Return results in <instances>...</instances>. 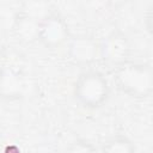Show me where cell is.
<instances>
[{
  "instance_id": "obj_1",
  "label": "cell",
  "mask_w": 153,
  "mask_h": 153,
  "mask_svg": "<svg viewBox=\"0 0 153 153\" xmlns=\"http://www.w3.org/2000/svg\"><path fill=\"white\" fill-rule=\"evenodd\" d=\"M114 80L118 90L135 99H145L153 91V69L148 63L129 60L115 68Z\"/></svg>"
},
{
  "instance_id": "obj_6",
  "label": "cell",
  "mask_w": 153,
  "mask_h": 153,
  "mask_svg": "<svg viewBox=\"0 0 153 153\" xmlns=\"http://www.w3.org/2000/svg\"><path fill=\"white\" fill-rule=\"evenodd\" d=\"M25 81L19 71L7 65L0 71V98L4 100H17L23 97Z\"/></svg>"
},
{
  "instance_id": "obj_4",
  "label": "cell",
  "mask_w": 153,
  "mask_h": 153,
  "mask_svg": "<svg viewBox=\"0 0 153 153\" xmlns=\"http://www.w3.org/2000/svg\"><path fill=\"white\" fill-rule=\"evenodd\" d=\"M69 39L68 24L62 16L51 12L39 22L38 42L49 50L62 47Z\"/></svg>"
},
{
  "instance_id": "obj_3",
  "label": "cell",
  "mask_w": 153,
  "mask_h": 153,
  "mask_svg": "<svg viewBox=\"0 0 153 153\" xmlns=\"http://www.w3.org/2000/svg\"><path fill=\"white\" fill-rule=\"evenodd\" d=\"M131 43L121 31H112L99 41V59L109 66L118 67L130 60Z\"/></svg>"
},
{
  "instance_id": "obj_5",
  "label": "cell",
  "mask_w": 153,
  "mask_h": 153,
  "mask_svg": "<svg viewBox=\"0 0 153 153\" xmlns=\"http://www.w3.org/2000/svg\"><path fill=\"white\" fill-rule=\"evenodd\" d=\"M67 42V55L74 65L90 66L99 59V42L92 36L78 35Z\"/></svg>"
},
{
  "instance_id": "obj_9",
  "label": "cell",
  "mask_w": 153,
  "mask_h": 153,
  "mask_svg": "<svg viewBox=\"0 0 153 153\" xmlns=\"http://www.w3.org/2000/svg\"><path fill=\"white\" fill-rule=\"evenodd\" d=\"M19 12L41 22L53 11L48 0H23Z\"/></svg>"
},
{
  "instance_id": "obj_10",
  "label": "cell",
  "mask_w": 153,
  "mask_h": 153,
  "mask_svg": "<svg viewBox=\"0 0 153 153\" xmlns=\"http://www.w3.org/2000/svg\"><path fill=\"white\" fill-rule=\"evenodd\" d=\"M94 149L96 148L86 141H76V142L72 143L71 147L68 148V151L73 152V153H86V152H92Z\"/></svg>"
},
{
  "instance_id": "obj_7",
  "label": "cell",
  "mask_w": 153,
  "mask_h": 153,
  "mask_svg": "<svg viewBox=\"0 0 153 153\" xmlns=\"http://www.w3.org/2000/svg\"><path fill=\"white\" fill-rule=\"evenodd\" d=\"M39 20L18 12L13 19L12 32L16 39L23 44H32L38 42Z\"/></svg>"
},
{
  "instance_id": "obj_11",
  "label": "cell",
  "mask_w": 153,
  "mask_h": 153,
  "mask_svg": "<svg viewBox=\"0 0 153 153\" xmlns=\"http://www.w3.org/2000/svg\"><path fill=\"white\" fill-rule=\"evenodd\" d=\"M7 65V51L6 48L0 43V71Z\"/></svg>"
},
{
  "instance_id": "obj_8",
  "label": "cell",
  "mask_w": 153,
  "mask_h": 153,
  "mask_svg": "<svg viewBox=\"0 0 153 153\" xmlns=\"http://www.w3.org/2000/svg\"><path fill=\"white\" fill-rule=\"evenodd\" d=\"M100 151L105 153H134L136 147L129 137L124 135H115L100 143Z\"/></svg>"
},
{
  "instance_id": "obj_2",
  "label": "cell",
  "mask_w": 153,
  "mask_h": 153,
  "mask_svg": "<svg viewBox=\"0 0 153 153\" xmlns=\"http://www.w3.org/2000/svg\"><path fill=\"white\" fill-rule=\"evenodd\" d=\"M111 88L103 73L94 69L82 72L73 85L75 100L85 109L96 110L102 108L110 98Z\"/></svg>"
}]
</instances>
